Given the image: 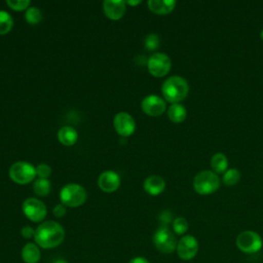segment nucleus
<instances>
[{"instance_id": "f257e3e1", "label": "nucleus", "mask_w": 263, "mask_h": 263, "mask_svg": "<svg viewBox=\"0 0 263 263\" xmlns=\"http://www.w3.org/2000/svg\"><path fill=\"white\" fill-rule=\"evenodd\" d=\"M65 238L64 227L55 221L40 223L35 229L34 242L42 249H53L59 247Z\"/></svg>"}, {"instance_id": "f03ea898", "label": "nucleus", "mask_w": 263, "mask_h": 263, "mask_svg": "<svg viewBox=\"0 0 263 263\" xmlns=\"http://www.w3.org/2000/svg\"><path fill=\"white\" fill-rule=\"evenodd\" d=\"M162 96L171 104H178L183 101L188 92V82L181 76H171L164 80L161 85Z\"/></svg>"}, {"instance_id": "7ed1b4c3", "label": "nucleus", "mask_w": 263, "mask_h": 263, "mask_svg": "<svg viewBox=\"0 0 263 263\" xmlns=\"http://www.w3.org/2000/svg\"><path fill=\"white\" fill-rule=\"evenodd\" d=\"M220 178L213 171H201L193 179L194 190L201 195H209L216 192L220 187Z\"/></svg>"}, {"instance_id": "20e7f679", "label": "nucleus", "mask_w": 263, "mask_h": 263, "mask_svg": "<svg viewBox=\"0 0 263 263\" xmlns=\"http://www.w3.org/2000/svg\"><path fill=\"white\" fill-rule=\"evenodd\" d=\"M86 190L79 184H67L60 191V199L65 206H80L86 201Z\"/></svg>"}, {"instance_id": "39448f33", "label": "nucleus", "mask_w": 263, "mask_h": 263, "mask_svg": "<svg viewBox=\"0 0 263 263\" xmlns=\"http://www.w3.org/2000/svg\"><path fill=\"white\" fill-rule=\"evenodd\" d=\"M8 175L14 183L25 185L35 179L36 167L27 161H16L9 167Z\"/></svg>"}, {"instance_id": "423d86ee", "label": "nucleus", "mask_w": 263, "mask_h": 263, "mask_svg": "<svg viewBox=\"0 0 263 263\" xmlns=\"http://www.w3.org/2000/svg\"><path fill=\"white\" fill-rule=\"evenodd\" d=\"M235 245L237 249L245 254H255L262 249L263 240L257 232L245 230L237 235Z\"/></svg>"}, {"instance_id": "0eeeda50", "label": "nucleus", "mask_w": 263, "mask_h": 263, "mask_svg": "<svg viewBox=\"0 0 263 263\" xmlns=\"http://www.w3.org/2000/svg\"><path fill=\"white\" fill-rule=\"evenodd\" d=\"M155 248L163 254H172L177 249V239L175 234L166 226H160L153 235Z\"/></svg>"}, {"instance_id": "6e6552de", "label": "nucleus", "mask_w": 263, "mask_h": 263, "mask_svg": "<svg viewBox=\"0 0 263 263\" xmlns=\"http://www.w3.org/2000/svg\"><path fill=\"white\" fill-rule=\"evenodd\" d=\"M172 67L171 59L167 54L163 52L153 53L147 61V68L150 74L154 77L165 76Z\"/></svg>"}, {"instance_id": "1a4fd4ad", "label": "nucleus", "mask_w": 263, "mask_h": 263, "mask_svg": "<svg viewBox=\"0 0 263 263\" xmlns=\"http://www.w3.org/2000/svg\"><path fill=\"white\" fill-rule=\"evenodd\" d=\"M24 215L32 222H41L47 214L46 205L43 201L35 197H29L22 204Z\"/></svg>"}, {"instance_id": "9d476101", "label": "nucleus", "mask_w": 263, "mask_h": 263, "mask_svg": "<svg viewBox=\"0 0 263 263\" xmlns=\"http://www.w3.org/2000/svg\"><path fill=\"white\" fill-rule=\"evenodd\" d=\"M198 241L197 239L190 234L183 235L177 243V254L180 259L184 261L192 260L198 253Z\"/></svg>"}, {"instance_id": "9b49d317", "label": "nucleus", "mask_w": 263, "mask_h": 263, "mask_svg": "<svg viewBox=\"0 0 263 263\" xmlns=\"http://www.w3.org/2000/svg\"><path fill=\"white\" fill-rule=\"evenodd\" d=\"M113 125L118 135L129 137L136 129V121L133 116L126 112H119L113 118Z\"/></svg>"}, {"instance_id": "f8f14e48", "label": "nucleus", "mask_w": 263, "mask_h": 263, "mask_svg": "<svg viewBox=\"0 0 263 263\" xmlns=\"http://www.w3.org/2000/svg\"><path fill=\"white\" fill-rule=\"evenodd\" d=\"M141 108L143 112L148 116L157 117L163 114L166 105L165 101L162 98L156 95H149L143 99L141 103Z\"/></svg>"}, {"instance_id": "ddd939ff", "label": "nucleus", "mask_w": 263, "mask_h": 263, "mask_svg": "<svg viewBox=\"0 0 263 263\" xmlns=\"http://www.w3.org/2000/svg\"><path fill=\"white\" fill-rule=\"evenodd\" d=\"M98 185L104 192H114L120 186V177L114 171H105L99 176Z\"/></svg>"}, {"instance_id": "4468645a", "label": "nucleus", "mask_w": 263, "mask_h": 263, "mask_svg": "<svg viewBox=\"0 0 263 263\" xmlns=\"http://www.w3.org/2000/svg\"><path fill=\"white\" fill-rule=\"evenodd\" d=\"M102 7L105 15L108 18L112 21H118L125 13L126 3L122 0H105Z\"/></svg>"}, {"instance_id": "2eb2a0df", "label": "nucleus", "mask_w": 263, "mask_h": 263, "mask_svg": "<svg viewBox=\"0 0 263 263\" xmlns=\"http://www.w3.org/2000/svg\"><path fill=\"white\" fill-rule=\"evenodd\" d=\"M143 188L148 194L156 196V195H159L160 193H162L163 190L165 189V182H164L163 178H161L160 176L153 175V176L148 177L144 181Z\"/></svg>"}, {"instance_id": "dca6fc26", "label": "nucleus", "mask_w": 263, "mask_h": 263, "mask_svg": "<svg viewBox=\"0 0 263 263\" xmlns=\"http://www.w3.org/2000/svg\"><path fill=\"white\" fill-rule=\"evenodd\" d=\"M21 256L25 263H38L41 259V251L35 242H27L22 249Z\"/></svg>"}, {"instance_id": "f3484780", "label": "nucleus", "mask_w": 263, "mask_h": 263, "mask_svg": "<svg viewBox=\"0 0 263 263\" xmlns=\"http://www.w3.org/2000/svg\"><path fill=\"white\" fill-rule=\"evenodd\" d=\"M148 8L156 14H168L176 6L174 0H149L147 2Z\"/></svg>"}, {"instance_id": "a211bd4d", "label": "nucleus", "mask_w": 263, "mask_h": 263, "mask_svg": "<svg viewBox=\"0 0 263 263\" xmlns=\"http://www.w3.org/2000/svg\"><path fill=\"white\" fill-rule=\"evenodd\" d=\"M58 140L64 146H72L77 142L78 134L74 127L66 125L59 129Z\"/></svg>"}, {"instance_id": "6ab92c4d", "label": "nucleus", "mask_w": 263, "mask_h": 263, "mask_svg": "<svg viewBox=\"0 0 263 263\" xmlns=\"http://www.w3.org/2000/svg\"><path fill=\"white\" fill-rule=\"evenodd\" d=\"M167 116L170 118V120L174 123H181L183 122L186 117H187V110L186 108L178 103V104H172L168 107L167 110Z\"/></svg>"}, {"instance_id": "aec40b11", "label": "nucleus", "mask_w": 263, "mask_h": 263, "mask_svg": "<svg viewBox=\"0 0 263 263\" xmlns=\"http://www.w3.org/2000/svg\"><path fill=\"white\" fill-rule=\"evenodd\" d=\"M211 167L214 173L224 174L228 168V159L224 153H216L211 158Z\"/></svg>"}, {"instance_id": "412c9836", "label": "nucleus", "mask_w": 263, "mask_h": 263, "mask_svg": "<svg viewBox=\"0 0 263 263\" xmlns=\"http://www.w3.org/2000/svg\"><path fill=\"white\" fill-rule=\"evenodd\" d=\"M50 182L48 179H40L38 178L33 183V191L38 196H46L50 192Z\"/></svg>"}, {"instance_id": "4be33fe9", "label": "nucleus", "mask_w": 263, "mask_h": 263, "mask_svg": "<svg viewBox=\"0 0 263 263\" xmlns=\"http://www.w3.org/2000/svg\"><path fill=\"white\" fill-rule=\"evenodd\" d=\"M240 180V172L237 168H228L222 177V182L226 186L236 185Z\"/></svg>"}, {"instance_id": "5701e85b", "label": "nucleus", "mask_w": 263, "mask_h": 263, "mask_svg": "<svg viewBox=\"0 0 263 263\" xmlns=\"http://www.w3.org/2000/svg\"><path fill=\"white\" fill-rule=\"evenodd\" d=\"M13 20L10 14L5 10H0V35H5L9 33L12 29Z\"/></svg>"}, {"instance_id": "b1692460", "label": "nucleus", "mask_w": 263, "mask_h": 263, "mask_svg": "<svg viewBox=\"0 0 263 263\" xmlns=\"http://www.w3.org/2000/svg\"><path fill=\"white\" fill-rule=\"evenodd\" d=\"M25 18H26L27 23H29L31 25H37L42 20V12L38 7H35V6L29 7L26 10Z\"/></svg>"}, {"instance_id": "393cba45", "label": "nucleus", "mask_w": 263, "mask_h": 263, "mask_svg": "<svg viewBox=\"0 0 263 263\" xmlns=\"http://www.w3.org/2000/svg\"><path fill=\"white\" fill-rule=\"evenodd\" d=\"M173 230L176 234L179 235H184L188 228H189V224L188 221L184 218V217H177L173 220Z\"/></svg>"}, {"instance_id": "a878e982", "label": "nucleus", "mask_w": 263, "mask_h": 263, "mask_svg": "<svg viewBox=\"0 0 263 263\" xmlns=\"http://www.w3.org/2000/svg\"><path fill=\"white\" fill-rule=\"evenodd\" d=\"M30 0H7L6 4L15 11L27 10L30 6Z\"/></svg>"}, {"instance_id": "bb28decb", "label": "nucleus", "mask_w": 263, "mask_h": 263, "mask_svg": "<svg viewBox=\"0 0 263 263\" xmlns=\"http://www.w3.org/2000/svg\"><path fill=\"white\" fill-rule=\"evenodd\" d=\"M144 44L148 50H155L159 46V37L154 33H150L146 36Z\"/></svg>"}, {"instance_id": "cd10ccee", "label": "nucleus", "mask_w": 263, "mask_h": 263, "mask_svg": "<svg viewBox=\"0 0 263 263\" xmlns=\"http://www.w3.org/2000/svg\"><path fill=\"white\" fill-rule=\"evenodd\" d=\"M51 174V168L46 163H40L36 166V176L40 179H47Z\"/></svg>"}, {"instance_id": "c85d7f7f", "label": "nucleus", "mask_w": 263, "mask_h": 263, "mask_svg": "<svg viewBox=\"0 0 263 263\" xmlns=\"http://www.w3.org/2000/svg\"><path fill=\"white\" fill-rule=\"evenodd\" d=\"M21 235L26 238V239H30V238H34L35 235V229L31 226H24L21 229Z\"/></svg>"}, {"instance_id": "c756f323", "label": "nucleus", "mask_w": 263, "mask_h": 263, "mask_svg": "<svg viewBox=\"0 0 263 263\" xmlns=\"http://www.w3.org/2000/svg\"><path fill=\"white\" fill-rule=\"evenodd\" d=\"M67 210H66V206L63 204V203H59L57 204L53 209H52V213L53 215L57 217V218H62L65 216Z\"/></svg>"}, {"instance_id": "7c9ffc66", "label": "nucleus", "mask_w": 263, "mask_h": 263, "mask_svg": "<svg viewBox=\"0 0 263 263\" xmlns=\"http://www.w3.org/2000/svg\"><path fill=\"white\" fill-rule=\"evenodd\" d=\"M159 220H160V222L162 223V226H166V227H167V224H168L170 222L173 223V219H172V214H171V212H168V211H163V212L160 214V216H159Z\"/></svg>"}, {"instance_id": "2f4dec72", "label": "nucleus", "mask_w": 263, "mask_h": 263, "mask_svg": "<svg viewBox=\"0 0 263 263\" xmlns=\"http://www.w3.org/2000/svg\"><path fill=\"white\" fill-rule=\"evenodd\" d=\"M128 263H150V262L145 257L137 256V257H134L133 259H130Z\"/></svg>"}, {"instance_id": "473e14b6", "label": "nucleus", "mask_w": 263, "mask_h": 263, "mask_svg": "<svg viewBox=\"0 0 263 263\" xmlns=\"http://www.w3.org/2000/svg\"><path fill=\"white\" fill-rule=\"evenodd\" d=\"M141 2H142V1L138 0V1H126L125 3L128 4V5H138V4H140Z\"/></svg>"}, {"instance_id": "72a5a7b5", "label": "nucleus", "mask_w": 263, "mask_h": 263, "mask_svg": "<svg viewBox=\"0 0 263 263\" xmlns=\"http://www.w3.org/2000/svg\"><path fill=\"white\" fill-rule=\"evenodd\" d=\"M52 263H69V262L67 260H65V259H57Z\"/></svg>"}, {"instance_id": "f704fd0d", "label": "nucleus", "mask_w": 263, "mask_h": 263, "mask_svg": "<svg viewBox=\"0 0 263 263\" xmlns=\"http://www.w3.org/2000/svg\"><path fill=\"white\" fill-rule=\"evenodd\" d=\"M260 38H261V40L263 41V30L260 32Z\"/></svg>"}]
</instances>
